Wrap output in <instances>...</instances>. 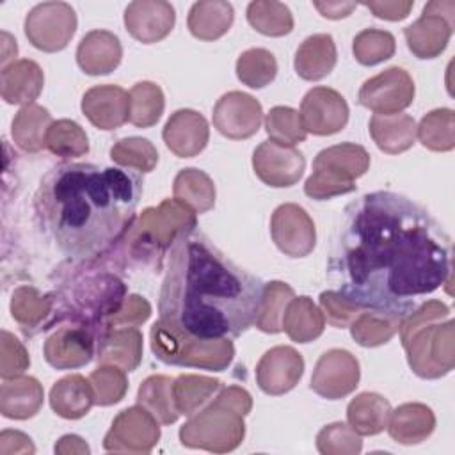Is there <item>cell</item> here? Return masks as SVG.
<instances>
[{
    "label": "cell",
    "instance_id": "4dcf8cb0",
    "mask_svg": "<svg viewBox=\"0 0 455 455\" xmlns=\"http://www.w3.org/2000/svg\"><path fill=\"white\" fill-rule=\"evenodd\" d=\"M281 327L291 341L309 343L322 336L325 329V318L320 306H316L309 297L300 295L288 302Z\"/></svg>",
    "mask_w": 455,
    "mask_h": 455
},
{
    "label": "cell",
    "instance_id": "ee69618b",
    "mask_svg": "<svg viewBox=\"0 0 455 455\" xmlns=\"http://www.w3.org/2000/svg\"><path fill=\"white\" fill-rule=\"evenodd\" d=\"M235 69L238 80L243 85L251 89H261L275 78L277 60L265 48H249L236 59Z\"/></svg>",
    "mask_w": 455,
    "mask_h": 455
},
{
    "label": "cell",
    "instance_id": "f1b7e54d",
    "mask_svg": "<svg viewBox=\"0 0 455 455\" xmlns=\"http://www.w3.org/2000/svg\"><path fill=\"white\" fill-rule=\"evenodd\" d=\"M96 403L89 379L82 375H68L57 380L50 389V407L66 419H78L85 416Z\"/></svg>",
    "mask_w": 455,
    "mask_h": 455
},
{
    "label": "cell",
    "instance_id": "3957f363",
    "mask_svg": "<svg viewBox=\"0 0 455 455\" xmlns=\"http://www.w3.org/2000/svg\"><path fill=\"white\" fill-rule=\"evenodd\" d=\"M265 283L240 268L206 236H180L160 290V320L204 338H236L256 323Z\"/></svg>",
    "mask_w": 455,
    "mask_h": 455
},
{
    "label": "cell",
    "instance_id": "11a10c76",
    "mask_svg": "<svg viewBox=\"0 0 455 455\" xmlns=\"http://www.w3.org/2000/svg\"><path fill=\"white\" fill-rule=\"evenodd\" d=\"M149 315H151V306L144 297L128 295L124 297L119 309L105 320L103 331L114 329V327H139L149 318Z\"/></svg>",
    "mask_w": 455,
    "mask_h": 455
},
{
    "label": "cell",
    "instance_id": "ffe728a7",
    "mask_svg": "<svg viewBox=\"0 0 455 455\" xmlns=\"http://www.w3.org/2000/svg\"><path fill=\"white\" fill-rule=\"evenodd\" d=\"M176 21L174 7L165 0H135L124 9V27L144 44L165 39Z\"/></svg>",
    "mask_w": 455,
    "mask_h": 455
},
{
    "label": "cell",
    "instance_id": "cb8c5ba5",
    "mask_svg": "<svg viewBox=\"0 0 455 455\" xmlns=\"http://www.w3.org/2000/svg\"><path fill=\"white\" fill-rule=\"evenodd\" d=\"M96 357L100 364H114L133 371L142 361V334L137 327L105 329L98 338Z\"/></svg>",
    "mask_w": 455,
    "mask_h": 455
},
{
    "label": "cell",
    "instance_id": "c3c4849f",
    "mask_svg": "<svg viewBox=\"0 0 455 455\" xmlns=\"http://www.w3.org/2000/svg\"><path fill=\"white\" fill-rule=\"evenodd\" d=\"M265 130L270 140L284 146H295L304 142L307 137L299 110L284 105H277L268 110L265 117Z\"/></svg>",
    "mask_w": 455,
    "mask_h": 455
},
{
    "label": "cell",
    "instance_id": "f907efd6",
    "mask_svg": "<svg viewBox=\"0 0 455 455\" xmlns=\"http://www.w3.org/2000/svg\"><path fill=\"white\" fill-rule=\"evenodd\" d=\"M316 450L322 455H355L363 450V441L350 425L331 423L318 432Z\"/></svg>",
    "mask_w": 455,
    "mask_h": 455
},
{
    "label": "cell",
    "instance_id": "8fae6325",
    "mask_svg": "<svg viewBox=\"0 0 455 455\" xmlns=\"http://www.w3.org/2000/svg\"><path fill=\"white\" fill-rule=\"evenodd\" d=\"M160 439V423L142 405L121 411L103 439V448L116 453H149Z\"/></svg>",
    "mask_w": 455,
    "mask_h": 455
},
{
    "label": "cell",
    "instance_id": "ab89813d",
    "mask_svg": "<svg viewBox=\"0 0 455 455\" xmlns=\"http://www.w3.org/2000/svg\"><path fill=\"white\" fill-rule=\"evenodd\" d=\"M249 25L263 36L283 37L293 30V16L288 5L274 0H256L247 5Z\"/></svg>",
    "mask_w": 455,
    "mask_h": 455
},
{
    "label": "cell",
    "instance_id": "603a6c76",
    "mask_svg": "<svg viewBox=\"0 0 455 455\" xmlns=\"http://www.w3.org/2000/svg\"><path fill=\"white\" fill-rule=\"evenodd\" d=\"M123 59V46L116 34L108 30L87 32L76 48V62L87 75H108Z\"/></svg>",
    "mask_w": 455,
    "mask_h": 455
},
{
    "label": "cell",
    "instance_id": "5b68a950",
    "mask_svg": "<svg viewBox=\"0 0 455 455\" xmlns=\"http://www.w3.org/2000/svg\"><path fill=\"white\" fill-rule=\"evenodd\" d=\"M149 339L155 357L172 366L224 371L235 355L229 338H197L160 318L151 325Z\"/></svg>",
    "mask_w": 455,
    "mask_h": 455
},
{
    "label": "cell",
    "instance_id": "2e32d148",
    "mask_svg": "<svg viewBox=\"0 0 455 455\" xmlns=\"http://www.w3.org/2000/svg\"><path fill=\"white\" fill-rule=\"evenodd\" d=\"M212 119L219 133L233 140H243L259 130L263 108L254 96L242 91H229L217 100Z\"/></svg>",
    "mask_w": 455,
    "mask_h": 455
},
{
    "label": "cell",
    "instance_id": "f5cc1de1",
    "mask_svg": "<svg viewBox=\"0 0 455 455\" xmlns=\"http://www.w3.org/2000/svg\"><path fill=\"white\" fill-rule=\"evenodd\" d=\"M30 366L28 352L23 343L11 332L2 331L0 339V375L2 379H11L21 375Z\"/></svg>",
    "mask_w": 455,
    "mask_h": 455
},
{
    "label": "cell",
    "instance_id": "ba28073f",
    "mask_svg": "<svg viewBox=\"0 0 455 455\" xmlns=\"http://www.w3.org/2000/svg\"><path fill=\"white\" fill-rule=\"evenodd\" d=\"M455 323L448 316L446 322H430L412 332L403 345L411 370L421 379H439L455 366Z\"/></svg>",
    "mask_w": 455,
    "mask_h": 455
},
{
    "label": "cell",
    "instance_id": "7bdbcfd3",
    "mask_svg": "<svg viewBox=\"0 0 455 455\" xmlns=\"http://www.w3.org/2000/svg\"><path fill=\"white\" fill-rule=\"evenodd\" d=\"M295 297V291L290 284L283 281L265 283L261 304L256 318V327L267 334H277L283 331L281 322L288 302Z\"/></svg>",
    "mask_w": 455,
    "mask_h": 455
},
{
    "label": "cell",
    "instance_id": "ac0fdd59",
    "mask_svg": "<svg viewBox=\"0 0 455 455\" xmlns=\"http://www.w3.org/2000/svg\"><path fill=\"white\" fill-rule=\"evenodd\" d=\"M300 119L307 133L332 135L348 123V105L345 98L331 87H313L300 103Z\"/></svg>",
    "mask_w": 455,
    "mask_h": 455
},
{
    "label": "cell",
    "instance_id": "83f0119b",
    "mask_svg": "<svg viewBox=\"0 0 455 455\" xmlns=\"http://www.w3.org/2000/svg\"><path fill=\"white\" fill-rule=\"evenodd\" d=\"M386 428L393 441L400 444H418L432 435L435 416L425 403L409 402L391 411Z\"/></svg>",
    "mask_w": 455,
    "mask_h": 455
},
{
    "label": "cell",
    "instance_id": "4316f807",
    "mask_svg": "<svg viewBox=\"0 0 455 455\" xmlns=\"http://www.w3.org/2000/svg\"><path fill=\"white\" fill-rule=\"evenodd\" d=\"M338 52L331 34H313L306 37L295 52V71L302 80L316 82L325 78L336 66Z\"/></svg>",
    "mask_w": 455,
    "mask_h": 455
},
{
    "label": "cell",
    "instance_id": "836d02e7",
    "mask_svg": "<svg viewBox=\"0 0 455 455\" xmlns=\"http://www.w3.org/2000/svg\"><path fill=\"white\" fill-rule=\"evenodd\" d=\"M52 123V116L44 107L37 103L25 105L12 119L11 135L14 144L27 153H39L46 148V132Z\"/></svg>",
    "mask_w": 455,
    "mask_h": 455
},
{
    "label": "cell",
    "instance_id": "52a82bcc",
    "mask_svg": "<svg viewBox=\"0 0 455 455\" xmlns=\"http://www.w3.org/2000/svg\"><path fill=\"white\" fill-rule=\"evenodd\" d=\"M196 212L176 199H164L158 206L146 208L132 229L133 251H158L194 231Z\"/></svg>",
    "mask_w": 455,
    "mask_h": 455
},
{
    "label": "cell",
    "instance_id": "6f0895ef",
    "mask_svg": "<svg viewBox=\"0 0 455 455\" xmlns=\"http://www.w3.org/2000/svg\"><path fill=\"white\" fill-rule=\"evenodd\" d=\"M36 448L30 443V437L18 432V430H4L0 434V453L11 455V453H34Z\"/></svg>",
    "mask_w": 455,
    "mask_h": 455
},
{
    "label": "cell",
    "instance_id": "8d00e7d4",
    "mask_svg": "<svg viewBox=\"0 0 455 455\" xmlns=\"http://www.w3.org/2000/svg\"><path fill=\"white\" fill-rule=\"evenodd\" d=\"M172 382L174 379L167 375H151L137 391V403L148 409L160 425H171L180 418L174 403Z\"/></svg>",
    "mask_w": 455,
    "mask_h": 455
},
{
    "label": "cell",
    "instance_id": "d4e9b609",
    "mask_svg": "<svg viewBox=\"0 0 455 455\" xmlns=\"http://www.w3.org/2000/svg\"><path fill=\"white\" fill-rule=\"evenodd\" d=\"M44 75L41 66L30 59H20L5 68L0 75L2 100L9 105H30L41 94Z\"/></svg>",
    "mask_w": 455,
    "mask_h": 455
},
{
    "label": "cell",
    "instance_id": "680465c9",
    "mask_svg": "<svg viewBox=\"0 0 455 455\" xmlns=\"http://www.w3.org/2000/svg\"><path fill=\"white\" fill-rule=\"evenodd\" d=\"M313 5L320 11L323 18H329V20L347 18L357 7L355 2H315Z\"/></svg>",
    "mask_w": 455,
    "mask_h": 455
},
{
    "label": "cell",
    "instance_id": "9c48e42d",
    "mask_svg": "<svg viewBox=\"0 0 455 455\" xmlns=\"http://www.w3.org/2000/svg\"><path fill=\"white\" fill-rule=\"evenodd\" d=\"M76 14L66 2H43L34 5L25 18V36L41 52L64 50L76 32Z\"/></svg>",
    "mask_w": 455,
    "mask_h": 455
},
{
    "label": "cell",
    "instance_id": "6da1fadb",
    "mask_svg": "<svg viewBox=\"0 0 455 455\" xmlns=\"http://www.w3.org/2000/svg\"><path fill=\"white\" fill-rule=\"evenodd\" d=\"M327 277L352 304L403 318L418 299L450 286L451 238L412 199L364 194L343 212Z\"/></svg>",
    "mask_w": 455,
    "mask_h": 455
},
{
    "label": "cell",
    "instance_id": "8992f818",
    "mask_svg": "<svg viewBox=\"0 0 455 455\" xmlns=\"http://www.w3.org/2000/svg\"><path fill=\"white\" fill-rule=\"evenodd\" d=\"M370 167L368 151L354 142L322 149L313 160V172L304 183L307 197L327 201L355 190V180Z\"/></svg>",
    "mask_w": 455,
    "mask_h": 455
},
{
    "label": "cell",
    "instance_id": "bcb514c9",
    "mask_svg": "<svg viewBox=\"0 0 455 455\" xmlns=\"http://www.w3.org/2000/svg\"><path fill=\"white\" fill-rule=\"evenodd\" d=\"M110 158L126 169L137 172H151L158 164V151L148 139L142 137H126L117 140L110 148Z\"/></svg>",
    "mask_w": 455,
    "mask_h": 455
},
{
    "label": "cell",
    "instance_id": "4fadbf2b",
    "mask_svg": "<svg viewBox=\"0 0 455 455\" xmlns=\"http://www.w3.org/2000/svg\"><path fill=\"white\" fill-rule=\"evenodd\" d=\"M98 331L84 322L73 320L57 327L44 341V359L57 370L85 366L98 347Z\"/></svg>",
    "mask_w": 455,
    "mask_h": 455
},
{
    "label": "cell",
    "instance_id": "f35d334b",
    "mask_svg": "<svg viewBox=\"0 0 455 455\" xmlns=\"http://www.w3.org/2000/svg\"><path fill=\"white\" fill-rule=\"evenodd\" d=\"M402 318L393 315L363 309L350 323V334L361 347H379L387 343L396 332Z\"/></svg>",
    "mask_w": 455,
    "mask_h": 455
},
{
    "label": "cell",
    "instance_id": "f546056e",
    "mask_svg": "<svg viewBox=\"0 0 455 455\" xmlns=\"http://www.w3.org/2000/svg\"><path fill=\"white\" fill-rule=\"evenodd\" d=\"M368 126L377 148L387 155L403 153L416 140V121L403 112L391 116L373 114Z\"/></svg>",
    "mask_w": 455,
    "mask_h": 455
},
{
    "label": "cell",
    "instance_id": "60d3db41",
    "mask_svg": "<svg viewBox=\"0 0 455 455\" xmlns=\"http://www.w3.org/2000/svg\"><path fill=\"white\" fill-rule=\"evenodd\" d=\"M128 121L137 128H149L158 123L165 108V98L160 85L153 82H139L130 92Z\"/></svg>",
    "mask_w": 455,
    "mask_h": 455
},
{
    "label": "cell",
    "instance_id": "e575fe53",
    "mask_svg": "<svg viewBox=\"0 0 455 455\" xmlns=\"http://www.w3.org/2000/svg\"><path fill=\"white\" fill-rule=\"evenodd\" d=\"M222 387L219 379L206 377V375H192L183 373L174 379L172 393L174 403L180 416H192L201 411Z\"/></svg>",
    "mask_w": 455,
    "mask_h": 455
},
{
    "label": "cell",
    "instance_id": "7c38bea8",
    "mask_svg": "<svg viewBox=\"0 0 455 455\" xmlns=\"http://www.w3.org/2000/svg\"><path fill=\"white\" fill-rule=\"evenodd\" d=\"M357 101L379 116L400 114L414 101V82L403 68H387L361 85Z\"/></svg>",
    "mask_w": 455,
    "mask_h": 455
},
{
    "label": "cell",
    "instance_id": "7402d4cb",
    "mask_svg": "<svg viewBox=\"0 0 455 455\" xmlns=\"http://www.w3.org/2000/svg\"><path fill=\"white\" fill-rule=\"evenodd\" d=\"M162 137L165 146L176 156L192 158L206 148L210 128L199 112L192 108H180L167 119Z\"/></svg>",
    "mask_w": 455,
    "mask_h": 455
},
{
    "label": "cell",
    "instance_id": "d6986e66",
    "mask_svg": "<svg viewBox=\"0 0 455 455\" xmlns=\"http://www.w3.org/2000/svg\"><path fill=\"white\" fill-rule=\"evenodd\" d=\"M304 373V359L293 348L277 345L267 350L256 364V382L267 395L279 396L291 391Z\"/></svg>",
    "mask_w": 455,
    "mask_h": 455
},
{
    "label": "cell",
    "instance_id": "30bf717a",
    "mask_svg": "<svg viewBox=\"0 0 455 455\" xmlns=\"http://www.w3.org/2000/svg\"><path fill=\"white\" fill-rule=\"evenodd\" d=\"M453 0L428 2L423 9V14L403 28L409 50L418 59L439 57L446 50L453 34Z\"/></svg>",
    "mask_w": 455,
    "mask_h": 455
},
{
    "label": "cell",
    "instance_id": "74e56055",
    "mask_svg": "<svg viewBox=\"0 0 455 455\" xmlns=\"http://www.w3.org/2000/svg\"><path fill=\"white\" fill-rule=\"evenodd\" d=\"M53 300L39 293L34 286H20L11 299L12 318L20 323L25 334H34L41 329L46 316L52 313Z\"/></svg>",
    "mask_w": 455,
    "mask_h": 455
},
{
    "label": "cell",
    "instance_id": "9f6ffc18",
    "mask_svg": "<svg viewBox=\"0 0 455 455\" xmlns=\"http://www.w3.org/2000/svg\"><path fill=\"white\" fill-rule=\"evenodd\" d=\"M366 9L373 12V16L387 21H400L409 16L414 2L411 0H377V2H364Z\"/></svg>",
    "mask_w": 455,
    "mask_h": 455
},
{
    "label": "cell",
    "instance_id": "1f68e13d",
    "mask_svg": "<svg viewBox=\"0 0 455 455\" xmlns=\"http://www.w3.org/2000/svg\"><path fill=\"white\" fill-rule=\"evenodd\" d=\"M235 11L224 0H201L196 2L187 18L188 30L201 41H215L222 37L233 25Z\"/></svg>",
    "mask_w": 455,
    "mask_h": 455
},
{
    "label": "cell",
    "instance_id": "f6af8a7d",
    "mask_svg": "<svg viewBox=\"0 0 455 455\" xmlns=\"http://www.w3.org/2000/svg\"><path fill=\"white\" fill-rule=\"evenodd\" d=\"M46 149L60 158H78L89 151V139L78 123L59 119L46 132Z\"/></svg>",
    "mask_w": 455,
    "mask_h": 455
},
{
    "label": "cell",
    "instance_id": "681fc988",
    "mask_svg": "<svg viewBox=\"0 0 455 455\" xmlns=\"http://www.w3.org/2000/svg\"><path fill=\"white\" fill-rule=\"evenodd\" d=\"M89 382L98 405H114L121 402L128 391L126 371L114 364H100L89 375Z\"/></svg>",
    "mask_w": 455,
    "mask_h": 455
},
{
    "label": "cell",
    "instance_id": "7dc6e473",
    "mask_svg": "<svg viewBox=\"0 0 455 455\" xmlns=\"http://www.w3.org/2000/svg\"><path fill=\"white\" fill-rule=\"evenodd\" d=\"M396 41L395 36L380 28H364L361 30L352 43L354 57L363 66L380 64L395 55Z\"/></svg>",
    "mask_w": 455,
    "mask_h": 455
},
{
    "label": "cell",
    "instance_id": "e0dca14e",
    "mask_svg": "<svg viewBox=\"0 0 455 455\" xmlns=\"http://www.w3.org/2000/svg\"><path fill=\"white\" fill-rule=\"evenodd\" d=\"M252 169L268 187L283 188L295 185L306 169L304 155L293 146L263 140L252 153Z\"/></svg>",
    "mask_w": 455,
    "mask_h": 455
},
{
    "label": "cell",
    "instance_id": "277c9868",
    "mask_svg": "<svg viewBox=\"0 0 455 455\" xmlns=\"http://www.w3.org/2000/svg\"><path fill=\"white\" fill-rule=\"evenodd\" d=\"M251 409L252 398L243 387H220L210 403L188 416V421L180 428V443L213 453L233 451L243 441V416Z\"/></svg>",
    "mask_w": 455,
    "mask_h": 455
},
{
    "label": "cell",
    "instance_id": "91938a15",
    "mask_svg": "<svg viewBox=\"0 0 455 455\" xmlns=\"http://www.w3.org/2000/svg\"><path fill=\"white\" fill-rule=\"evenodd\" d=\"M55 453H91V448L78 435L68 434L59 439L55 444Z\"/></svg>",
    "mask_w": 455,
    "mask_h": 455
},
{
    "label": "cell",
    "instance_id": "816d5d0a",
    "mask_svg": "<svg viewBox=\"0 0 455 455\" xmlns=\"http://www.w3.org/2000/svg\"><path fill=\"white\" fill-rule=\"evenodd\" d=\"M450 316V307L441 302V300H427L421 306H418L414 311H411L407 316L402 318L400 325H398V334H400V341L402 345H405L409 341V338L412 336L414 331H418L419 327L430 323V322H437L443 318Z\"/></svg>",
    "mask_w": 455,
    "mask_h": 455
},
{
    "label": "cell",
    "instance_id": "44dd1931",
    "mask_svg": "<svg viewBox=\"0 0 455 455\" xmlns=\"http://www.w3.org/2000/svg\"><path fill=\"white\" fill-rule=\"evenodd\" d=\"M84 116L100 130H117L128 121V92L114 84L94 85L82 98Z\"/></svg>",
    "mask_w": 455,
    "mask_h": 455
},
{
    "label": "cell",
    "instance_id": "d590c367",
    "mask_svg": "<svg viewBox=\"0 0 455 455\" xmlns=\"http://www.w3.org/2000/svg\"><path fill=\"white\" fill-rule=\"evenodd\" d=\"M174 199L196 213H204L215 204V185L212 178L199 169H181L174 178Z\"/></svg>",
    "mask_w": 455,
    "mask_h": 455
},
{
    "label": "cell",
    "instance_id": "484cf974",
    "mask_svg": "<svg viewBox=\"0 0 455 455\" xmlns=\"http://www.w3.org/2000/svg\"><path fill=\"white\" fill-rule=\"evenodd\" d=\"M44 391L37 379L18 375L4 379L0 386V412L11 419H28L43 405Z\"/></svg>",
    "mask_w": 455,
    "mask_h": 455
},
{
    "label": "cell",
    "instance_id": "d6a6232c",
    "mask_svg": "<svg viewBox=\"0 0 455 455\" xmlns=\"http://www.w3.org/2000/svg\"><path fill=\"white\" fill-rule=\"evenodd\" d=\"M391 411V403L382 395L366 391L350 400L347 419L359 435H377L387 427Z\"/></svg>",
    "mask_w": 455,
    "mask_h": 455
},
{
    "label": "cell",
    "instance_id": "7a4b0ae2",
    "mask_svg": "<svg viewBox=\"0 0 455 455\" xmlns=\"http://www.w3.org/2000/svg\"><path fill=\"white\" fill-rule=\"evenodd\" d=\"M142 178L123 167L62 164L36 194V213L59 251L91 263L110 252L133 228Z\"/></svg>",
    "mask_w": 455,
    "mask_h": 455
},
{
    "label": "cell",
    "instance_id": "b9f144b4",
    "mask_svg": "<svg viewBox=\"0 0 455 455\" xmlns=\"http://www.w3.org/2000/svg\"><path fill=\"white\" fill-rule=\"evenodd\" d=\"M416 137L432 151H451L455 148V114L451 108H435L416 124Z\"/></svg>",
    "mask_w": 455,
    "mask_h": 455
},
{
    "label": "cell",
    "instance_id": "5bb4252c",
    "mask_svg": "<svg viewBox=\"0 0 455 455\" xmlns=\"http://www.w3.org/2000/svg\"><path fill=\"white\" fill-rule=\"evenodd\" d=\"M270 235L277 249L290 258H304L316 245L315 222L309 213L295 203H284L274 210Z\"/></svg>",
    "mask_w": 455,
    "mask_h": 455
},
{
    "label": "cell",
    "instance_id": "db71d44e",
    "mask_svg": "<svg viewBox=\"0 0 455 455\" xmlns=\"http://www.w3.org/2000/svg\"><path fill=\"white\" fill-rule=\"evenodd\" d=\"M320 309L327 323L338 329L348 327L354 322V318L363 311V307L352 304L336 290H327L320 293Z\"/></svg>",
    "mask_w": 455,
    "mask_h": 455
},
{
    "label": "cell",
    "instance_id": "9a60e30c",
    "mask_svg": "<svg viewBox=\"0 0 455 455\" xmlns=\"http://www.w3.org/2000/svg\"><path fill=\"white\" fill-rule=\"evenodd\" d=\"M361 379L359 361L348 350L331 348L320 355L311 375V389L327 400L350 395Z\"/></svg>",
    "mask_w": 455,
    "mask_h": 455
}]
</instances>
